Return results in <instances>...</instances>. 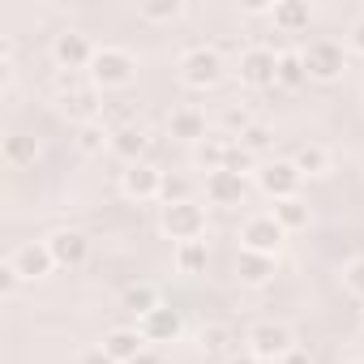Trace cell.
Here are the masks:
<instances>
[{
    "label": "cell",
    "instance_id": "cell-15",
    "mask_svg": "<svg viewBox=\"0 0 364 364\" xmlns=\"http://www.w3.org/2000/svg\"><path fill=\"white\" fill-rule=\"evenodd\" d=\"M167 133L180 137V141H193V146L206 141V112L193 107V103H189V107H176V112L167 116Z\"/></svg>",
    "mask_w": 364,
    "mask_h": 364
},
{
    "label": "cell",
    "instance_id": "cell-1",
    "mask_svg": "<svg viewBox=\"0 0 364 364\" xmlns=\"http://www.w3.org/2000/svg\"><path fill=\"white\" fill-rule=\"evenodd\" d=\"M133 77H137V56L129 48H99V56L90 65L95 90H124Z\"/></svg>",
    "mask_w": 364,
    "mask_h": 364
},
{
    "label": "cell",
    "instance_id": "cell-27",
    "mask_svg": "<svg viewBox=\"0 0 364 364\" xmlns=\"http://www.w3.org/2000/svg\"><path fill=\"white\" fill-rule=\"evenodd\" d=\"M124 309H129L137 321H141L146 313H154V309H159V296H154V287H146V283H141V287H129V291H124Z\"/></svg>",
    "mask_w": 364,
    "mask_h": 364
},
{
    "label": "cell",
    "instance_id": "cell-32",
    "mask_svg": "<svg viewBox=\"0 0 364 364\" xmlns=\"http://www.w3.org/2000/svg\"><path fill=\"white\" fill-rule=\"evenodd\" d=\"M228 171H232V176H240V180H245V176H257V154H249L240 141H232V154H228Z\"/></svg>",
    "mask_w": 364,
    "mask_h": 364
},
{
    "label": "cell",
    "instance_id": "cell-14",
    "mask_svg": "<svg viewBox=\"0 0 364 364\" xmlns=\"http://www.w3.org/2000/svg\"><path fill=\"white\" fill-rule=\"evenodd\" d=\"M103 351H107L116 364H129V360H137V355L146 351V334H141L137 326H116V330H107Z\"/></svg>",
    "mask_w": 364,
    "mask_h": 364
},
{
    "label": "cell",
    "instance_id": "cell-31",
    "mask_svg": "<svg viewBox=\"0 0 364 364\" xmlns=\"http://www.w3.org/2000/svg\"><path fill=\"white\" fill-rule=\"evenodd\" d=\"M253 124H257V120L249 116V107H236V103H232V107L223 112V133H228V137H245Z\"/></svg>",
    "mask_w": 364,
    "mask_h": 364
},
{
    "label": "cell",
    "instance_id": "cell-12",
    "mask_svg": "<svg viewBox=\"0 0 364 364\" xmlns=\"http://www.w3.org/2000/svg\"><path fill=\"white\" fill-rule=\"evenodd\" d=\"M9 266L22 274V279H48L56 270V257L48 249V240H31V245H18L9 253Z\"/></svg>",
    "mask_w": 364,
    "mask_h": 364
},
{
    "label": "cell",
    "instance_id": "cell-34",
    "mask_svg": "<svg viewBox=\"0 0 364 364\" xmlns=\"http://www.w3.org/2000/svg\"><path fill=\"white\" fill-rule=\"evenodd\" d=\"M137 14H141L146 22H171V18L185 14V5H180V0H163V5H141Z\"/></svg>",
    "mask_w": 364,
    "mask_h": 364
},
{
    "label": "cell",
    "instance_id": "cell-2",
    "mask_svg": "<svg viewBox=\"0 0 364 364\" xmlns=\"http://www.w3.org/2000/svg\"><path fill=\"white\" fill-rule=\"evenodd\" d=\"M60 112L69 116V120H77V124H90V120H99L103 116V99H99V90L95 86H82L77 82V73H60Z\"/></svg>",
    "mask_w": 364,
    "mask_h": 364
},
{
    "label": "cell",
    "instance_id": "cell-36",
    "mask_svg": "<svg viewBox=\"0 0 364 364\" xmlns=\"http://www.w3.org/2000/svg\"><path fill=\"white\" fill-rule=\"evenodd\" d=\"M77 364H116V360H112L103 347H86V351L77 355Z\"/></svg>",
    "mask_w": 364,
    "mask_h": 364
},
{
    "label": "cell",
    "instance_id": "cell-10",
    "mask_svg": "<svg viewBox=\"0 0 364 364\" xmlns=\"http://www.w3.org/2000/svg\"><path fill=\"white\" fill-rule=\"evenodd\" d=\"M283 223L274 219V215H253V219H245V228H240V245L249 249V253H266V257H274L279 253V245H283Z\"/></svg>",
    "mask_w": 364,
    "mask_h": 364
},
{
    "label": "cell",
    "instance_id": "cell-25",
    "mask_svg": "<svg viewBox=\"0 0 364 364\" xmlns=\"http://www.w3.org/2000/svg\"><path fill=\"white\" fill-rule=\"evenodd\" d=\"M291 163H296L300 176H326V171H330V154H326V146H300V150L291 154Z\"/></svg>",
    "mask_w": 364,
    "mask_h": 364
},
{
    "label": "cell",
    "instance_id": "cell-8",
    "mask_svg": "<svg viewBox=\"0 0 364 364\" xmlns=\"http://www.w3.org/2000/svg\"><path fill=\"white\" fill-rule=\"evenodd\" d=\"M300 180H304V176L296 171L291 159H274V163H262V167H257V185H262V193L274 198V202L300 198Z\"/></svg>",
    "mask_w": 364,
    "mask_h": 364
},
{
    "label": "cell",
    "instance_id": "cell-13",
    "mask_svg": "<svg viewBox=\"0 0 364 364\" xmlns=\"http://www.w3.org/2000/svg\"><path fill=\"white\" fill-rule=\"evenodd\" d=\"M48 249H52L56 266H69V270H77V266L90 257V240H86V232H77V228L52 232V236H48Z\"/></svg>",
    "mask_w": 364,
    "mask_h": 364
},
{
    "label": "cell",
    "instance_id": "cell-3",
    "mask_svg": "<svg viewBox=\"0 0 364 364\" xmlns=\"http://www.w3.org/2000/svg\"><path fill=\"white\" fill-rule=\"evenodd\" d=\"M219 77H223V56L215 48H189L180 56V82L189 90H210L219 86Z\"/></svg>",
    "mask_w": 364,
    "mask_h": 364
},
{
    "label": "cell",
    "instance_id": "cell-30",
    "mask_svg": "<svg viewBox=\"0 0 364 364\" xmlns=\"http://www.w3.org/2000/svg\"><path fill=\"white\" fill-rule=\"evenodd\" d=\"M202 351L206 355H228L232 351V326H206L202 330Z\"/></svg>",
    "mask_w": 364,
    "mask_h": 364
},
{
    "label": "cell",
    "instance_id": "cell-5",
    "mask_svg": "<svg viewBox=\"0 0 364 364\" xmlns=\"http://www.w3.org/2000/svg\"><path fill=\"white\" fill-rule=\"evenodd\" d=\"M163 232L176 240V245H185V240H202L206 236V210L198 202H176V206H163Z\"/></svg>",
    "mask_w": 364,
    "mask_h": 364
},
{
    "label": "cell",
    "instance_id": "cell-35",
    "mask_svg": "<svg viewBox=\"0 0 364 364\" xmlns=\"http://www.w3.org/2000/svg\"><path fill=\"white\" fill-rule=\"evenodd\" d=\"M343 287H347L351 296H360V300H364V257H355V262H347V266H343Z\"/></svg>",
    "mask_w": 364,
    "mask_h": 364
},
{
    "label": "cell",
    "instance_id": "cell-23",
    "mask_svg": "<svg viewBox=\"0 0 364 364\" xmlns=\"http://www.w3.org/2000/svg\"><path fill=\"white\" fill-rule=\"evenodd\" d=\"M279 223H283V232H300V228H309V202H300V198H283V202H274V210H270Z\"/></svg>",
    "mask_w": 364,
    "mask_h": 364
},
{
    "label": "cell",
    "instance_id": "cell-4",
    "mask_svg": "<svg viewBox=\"0 0 364 364\" xmlns=\"http://www.w3.org/2000/svg\"><path fill=\"white\" fill-rule=\"evenodd\" d=\"M249 351H253L262 364L287 360V355L296 351V334H291L283 321H262V326H253V334H249Z\"/></svg>",
    "mask_w": 364,
    "mask_h": 364
},
{
    "label": "cell",
    "instance_id": "cell-24",
    "mask_svg": "<svg viewBox=\"0 0 364 364\" xmlns=\"http://www.w3.org/2000/svg\"><path fill=\"white\" fill-rule=\"evenodd\" d=\"M176 270H180V274H202V270H206V240H185V245H176Z\"/></svg>",
    "mask_w": 364,
    "mask_h": 364
},
{
    "label": "cell",
    "instance_id": "cell-16",
    "mask_svg": "<svg viewBox=\"0 0 364 364\" xmlns=\"http://www.w3.org/2000/svg\"><path fill=\"white\" fill-rule=\"evenodd\" d=\"M137 330L146 334V343H171V338H180V313L167 309V304H159L154 313H146L137 321Z\"/></svg>",
    "mask_w": 364,
    "mask_h": 364
},
{
    "label": "cell",
    "instance_id": "cell-18",
    "mask_svg": "<svg viewBox=\"0 0 364 364\" xmlns=\"http://www.w3.org/2000/svg\"><path fill=\"white\" fill-rule=\"evenodd\" d=\"M236 279H240L245 287H266V283L274 279V257L240 249V257H236Z\"/></svg>",
    "mask_w": 364,
    "mask_h": 364
},
{
    "label": "cell",
    "instance_id": "cell-22",
    "mask_svg": "<svg viewBox=\"0 0 364 364\" xmlns=\"http://www.w3.org/2000/svg\"><path fill=\"white\" fill-rule=\"evenodd\" d=\"M270 18H274V26H279V31L296 35V31H304V26H309V18H313V14H309V5H300V0H279Z\"/></svg>",
    "mask_w": 364,
    "mask_h": 364
},
{
    "label": "cell",
    "instance_id": "cell-39",
    "mask_svg": "<svg viewBox=\"0 0 364 364\" xmlns=\"http://www.w3.org/2000/svg\"><path fill=\"white\" fill-rule=\"evenodd\" d=\"M232 364H262V360H257V355L249 351V355H232Z\"/></svg>",
    "mask_w": 364,
    "mask_h": 364
},
{
    "label": "cell",
    "instance_id": "cell-19",
    "mask_svg": "<svg viewBox=\"0 0 364 364\" xmlns=\"http://www.w3.org/2000/svg\"><path fill=\"white\" fill-rule=\"evenodd\" d=\"M206 198H210L215 206H240L245 180L232 176V171H210V176H206Z\"/></svg>",
    "mask_w": 364,
    "mask_h": 364
},
{
    "label": "cell",
    "instance_id": "cell-20",
    "mask_svg": "<svg viewBox=\"0 0 364 364\" xmlns=\"http://www.w3.org/2000/svg\"><path fill=\"white\" fill-rule=\"evenodd\" d=\"M146 146H150V133H146L141 124H129V129L112 133V154H120V159H124V167H129V163H141Z\"/></svg>",
    "mask_w": 364,
    "mask_h": 364
},
{
    "label": "cell",
    "instance_id": "cell-26",
    "mask_svg": "<svg viewBox=\"0 0 364 364\" xmlns=\"http://www.w3.org/2000/svg\"><path fill=\"white\" fill-rule=\"evenodd\" d=\"M5 159H9L14 167H26V163H35V159H39V146H35V137H26V133H14V137H5Z\"/></svg>",
    "mask_w": 364,
    "mask_h": 364
},
{
    "label": "cell",
    "instance_id": "cell-6",
    "mask_svg": "<svg viewBox=\"0 0 364 364\" xmlns=\"http://www.w3.org/2000/svg\"><path fill=\"white\" fill-rule=\"evenodd\" d=\"M300 56H304V73H309L313 82H334V77L347 69V52H343V43H334V39H313Z\"/></svg>",
    "mask_w": 364,
    "mask_h": 364
},
{
    "label": "cell",
    "instance_id": "cell-11",
    "mask_svg": "<svg viewBox=\"0 0 364 364\" xmlns=\"http://www.w3.org/2000/svg\"><path fill=\"white\" fill-rule=\"evenodd\" d=\"M120 193L133 198V202H154L163 193V171L154 163H146V159L141 163H129L120 171Z\"/></svg>",
    "mask_w": 364,
    "mask_h": 364
},
{
    "label": "cell",
    "instance_id": "cell-29",
    "mask_svg": "<svg viewBox=\"0 0 364 364\" xmlns=\"http://www.w3.org/2000/svg\"><path fill=\"white\" fill-rule=\"evenodd\" d=\"M163 206H176V202H193V185H189V180L185 176H167L163 171Z\"/></svg>",
    "mask_w": 364,
    "mask_h": 364
},
{
    "label": "cell",
    "instance_id": "cell-33",
    "mask_svg": "<svg viewBox=\"0 0 364 364\" xmlns=\"http://www.w3.org/2000/svg\"><path fill=\"white\" fill-rule=\"evenodd\" d=\"M270 141H274V129H270V124H253V129L240 137V146H245L249 154H266V150H270Z\"/></svg>",
    "mask_w": 364,
    "mask_h": 364
},
{
    "label": "cell",
    "instance_id": "cell-17",
    "mask_svg": "<svg viewBox=\"0 0 364 364\" xmlns=\"http://www.w3.org/2000/svg\"><path fill=\"white\" fill-rule=\"evenodd\" d=\"M228 154H232V137L228 133H210L206 141L193 146V163L206 167V176L210 171H228Z\"/></svg>",
    "mask_w": 364,
    "mask_h": 364
},
{
    "label": "cell",
    "instance_id": "cell-7",
    "mask_svg": "<svg viewBox=\"0 0 364 364\" xmlns=\"http://www.w3.org/2000/svg\"><path fill=\"white\" fill-rule=\"evenodd\" d=\"M95 56H99V48H95L82 31H60V35L52 39V60H56V69H65V73L90 69Z\"/></svg>",
    "mask_w": 364,
    "mask_h": 364
},
{
    "label": "cell",
    "instance_id": "cell-38",
    "mask_svg": "<svg viewBox=\"0 0 364 364\" xmlns=\"http://www.w3.org/2000/svg\"><path fill=\"white\" fill-rule=\"evenodd\" d=\"M129 364H163V355H159L154 347H146V351H141L137 360H129Z\"/></svg>",
    "mask_w": 364,
    "mask_h": 364
},
{
    "label": "cell",
    "instance_id": "cell-37",
    "mask_svg": "<svg viewBox=\"0 0 364 364\" xmlns=\"http://www.w3.org/2000/svg\"><path fill=\"white\" fill-rule=\"evenodd\" d=\"M347 43H351V52H360V56H364V14L351 22V35H347Z\"/></svg>",
    "mask_w": 364,
    "mask_h": 364
},
{
    "label": "cell",
    "instance_id": "cell-21",
    "mask_svg": "<svg viewBox=\"0 0 364 364\" xmlns=\"http://www.w3.org/2000/svg\"><path fill=\"white\" fill-rule=\"evenodd\" d=\"M73 141H77L82 154H103V150H112V129L103 120H90V124H77Z\"/></svg>",
    "mask_w": 364,
    "mask_h": 364
},
{
    "label": "cell",
    "instance_id": "cell-40",
    "mask_svg": "<svg viewBox=\"0 0 364 364\" xmlns=\"http://www.w3.org/2000/svg\"><path fill=\"white\" fill-rule=\"evenodd\" d=\"M360 321H364V309H360Z\"/></svg>",
    "mask_w": 364,
    "mask_h": 364
},
{
    "label": "cell",
    "instance_id": "cell-28",
    "mask_svg": "<svg viewBox=\"0 0 364 364\" xmlns=\"http://www.w3.org/2000/svg\"><path fill=\"white\" fill-rule=\"evenodd\" d=\"M304 73V56L300 52H279V86H300Z\"/></svg>",
    "mask_w": 364,
    "mask_h": 364
},
{
    "label": "cell",
    "instance_id": "cell-9",
    "mask_svg": "<svg viewBox=\"0 0 364 364\" xmlns=\"http://www.w3.org/2000/svg\"><path fill=\"white\" fill-rule=\"evenodd\" d=\"M236 73H240V82H245V86L266 90V86H274V82H279V56H274L270 48H245V52H240Z\"/></svg>",
    "mask_w": 364,
    "mask_h": 364
}]
</instances>
